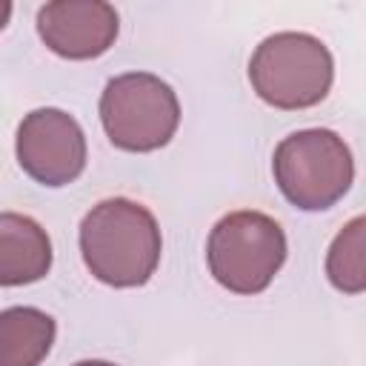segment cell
Instances as JSON below:
<instances>
[{"label": "cell", "instance_id": "cell-1", "mask_svg": "<svg viewBox=\"0 0 366 366\" xmlns=\"http://www.w3.org/2000/svg\"><path fill=\"white\" fill-rule=\"evenodd\" d=\"M160 226L154 214L129 197H106L80 223V254L86 269L106 286H143L160 263Z\"/></svg>", "mask_w": 366, "mask_h": 366}, {"label": "cell", "instance_id": "cell-2", "mask_svg": "<svg viewBox=\"0 0 366 366\" xmlns=\"http://www.w3.org/2000/svg\"><path fill=\"white\" fill-rule=\"evenodd\" d=\"M335 77L332 51L306 31L269 34L249 60V80L257 97L274 109L317 106Z\"/></svg>", "mask_w": 366, "mask_h": 366}, {"label": "cell", "instance_id": "cell-3", "mask_svg": "<svg viewBox=\"0 0 366 366\" xmlns=\"http://www.w3.org/2000/svg\"><path fill=\"white\" fill-rule=\"evenodd\" d=\"M274 183L303 212L335 206L355 180V160L346 140L332 129H303L283 137L272 157Z\"/></svg>", "mask_w": 366, "mask_h": 366}, {"label": "cell", "instance_id": "cell-4", "mask_svg": "<svg viewBox=\"0 0 366 366\" xmlns=\"http://www.w3.org/2000/svg\"><path fill=\"white\" fill-rule=\"evenodd\" d=\"M212 277L234 295L263 292L286 260V234L263 212L240 209L220 217L206 243Z\"/></svg>", "mask_w": 366, "mask_h": 366}, {"label": "cell", "instance_id": "cell-5", "mask_svg": "<svg viewBox=\"0 0 366 366\" xmlns=\"http://www.w3.org/2000/svg\"><path fill=\"white\" fill-rule=\"evenodd\" d=\"M100 120L112 146L123 152L163 149L180 123L177 94L166 80L149 71H126L106 83L100 94Z\"/></svg>", "mask_w": 366, "mask_h": 366}, {"label": "cell", "instance_id": "cell-6", "mask_svg": "<svg viewBox=\"0 0 366 366\" xmlns=\"http://www.w3.org/2000/svg\"><path fill=\"white\" fill-rule=\"evenodd\" d=\"M20 169L43 186H66L86 169V134L63 109L29 112L14 137Z\"/></svg>", "mask_w": 366, "mask_h": 366}, {"label": "cell", "instance_id": "cell-7", "mask_svg": "<svg viewBox=\"0 0 366 366\" xmlns=\"http://www.w3.org/2000/svg\"><path fill=\"white\" fill-rule=\"evenodd\" d=\"M120 17L103 0H54L37 11L40 40L66 60H92L112 49Z\"/></svg>", "mask_w": 366, "mask_h": 366}, {"label": "cell", "instance_id": "cell-8", "mask_svg": "<svg viewBox=\"0 0 366 366\" xmlns=\"http://www.w3.org/2000/svg\"><path fill=\"white\" fill-rule=\"evenodd\" d=\"M51 269V240L46 229L17 212H0V286L37 283Z\"/></svg>", "mask_w": 366, "mask_h": 366}, {"label": "cell", "instance_id": "cell-9", "mask_svg": "<svg viewBox=\"0 0 366 366\" xmlns=\"http://www.w3.org/2000/svg\"><path fill=\"white\" fill-rule=\"evenodd\" d=\"M54 317L34 306L0 312V366H40L54 343Z\"/></svg>", "mask_w": 366, "mask_h": 366}, {"label": "cell", "instance_id": "cell-10", "mask_svg": "<svg viewBox=\"0 0 366 366\" xmlns=\"http://www.w3.org/2000/svg\"><path fill=\"white\" fill-rule=\"evenodd\" d=\"M366 220L352 217L329 246L326 254V274L329 283L346 295H360L366 289V240H363Z\"/></svg>", "mask_w": 366, "mask_h": 366}, {"label": "cell", "instance_id": "cell-11", "mask_svg": "<svg viewBox=\"0 0 366 366\" xmlns=\"http://www.w3.org/2000/svg\"><path fill=\"white\" fill-rule=\"evenodd\" d=\"M9 17H11V3L9 0H0V29L9 23Z\"/></svg>", "mask_w": 366, "mask_h": 366}, {"label": "cell", "instance_id": "cell-12", "mask_svg": "<svg viewBox=\"0 0 366 366\" xmlns=\"http://www.w3.org/2000/svg\"><path fill=\"white\" fill-rule=\"evenodd\" d=\"M74 366H114V363H109V360H80Z\"/></svg>", "mask_w": 366, "mask_h": 366}]
</instances>
